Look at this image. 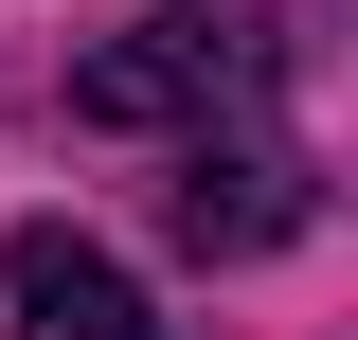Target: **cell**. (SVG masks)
<instances>
[{
    "label": "cell",
    "mask_w": 358,
    "mask_h": 340,
    "mask_svg": "<svg viewBox=\"0 0 358 340\" xmlns=\"http://www.w3.org/2000/svg\"><path fill=\"white\" fill-rule=\"evenodd\" d=\"M251 90H268V36H251V18L162 0V18H126L108 54H72V126L143 143V126H215V108H251Z\"/></svg>",
    "instance_id": "cell-1"
},
{
    "label": "cell",
    "mask_w": 358,
    "mask_h": 340,
    "mask_svg": "<svg viewBox=\"0 0 358 340\" xmlns=\"http://www.w3.org/2000/svg\"><path fill=\"white\" fill-rule=\"evenodd\" d=\"M0 304H18V340H162L143 287L90 251L72 215H18V233H0Z\"/></svg>",
    "instance_id": "cell-2"
},
{
    "label": "cell",
    "mask_w": 358,
    "mask_h": 340,
    "mask_svg": "<svg viewBox=\"0 0 358 340\" xmlns=\"http://www.w3.org/2000/svg\"><path fill=\"white\" fill-rule=\"evenodd\" d=\"M287 233H305V162H287V143H215L197 126V162H179V251H287Z\"/></svg>",
    "instance_id": "cell-3"
}]
</instances>
